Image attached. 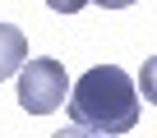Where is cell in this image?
Here are the masks:
<instances>
[{
  "label": "cell",
  "instance_id": "1",
  "mask_svg": "<svg viewBox=\"0 0 157 138\" xmlns=\"http://www.w3.org/2000/svg\"><path fill=\"white\" fill-rule=\"evenodd\" d=\"M139 124V88L120 64H97L69 88L74 133H129Z\"/></svg>",
  "mask_w": 157,
  "mask_h": 138
},
{
  "label": "cell",
  "instance_id": "2",
  "mask_svg": "<svg viewBox=\"0 0 157 138\" xmlns=\"http://www.w3.org/2000/svg\"><path fill=\"white\" fill-rule=\"evenodd\" d=\"M65 97H69V74L60 60L37 55L19 64V106L28 115H51L65 106Z\"/></svg>",
  "mask_w": 157,
  "mask_h": 138
},
{
  "label": "cell",
  "instance_id": "3",
  "mask_svg": "<svg viewBox=\"0 0 157 138\" xmlns=\"http://www.w3.org/2000/svg\"><path fill=\"white\" fill-rule=\"evenodd\" d=\"M28 60V37L14 23H0V83L10 74H19V64Z\"/></svg>",
  "mask_w": 157,
  "mask_h": 138
},
{
  "label": "cell",
  "instance_id": "4",
  "mask_svg": "<svg viewBox=\"0 0 157 138\" xmlns=\"http://www.w3.org/2000/svg\"><path fill=\"white\" fill-rule=\"evenodd\" d=\"M134 88H139V97H143V101H152V106H157V55H148V60H143L139 83H134Z\"/></svg>",
  "mask_w": 157,
  "mask_h": 138
},
{
  "label": "cell",
  "instance_id": "5",
  "mask_svg": "<svg viewBox=\"0 0 157 138\" xmlns=\"http://www.w3.org/2000/svg\"><path fill=\"white\" fill-rule=\"evenodd\" d=\"M46 5H51L56 14H78V9L88 5V0H46Z\"/></svg>",
  "mask_w": 157,
  "mask_h": 138
},
{
  "label": "cell",
  "instance_id": "6",
  "mask_svg": "<svg viewBox=\"0 0 157 138\" xmlns=\"http://www.w3.org/2000/svg\"><path fill=\"white\" fill-rule=\"evenodd\" d=\"M93 5H102V9H129L134 0H93Z\"/></svg>",
  "mask_w": 157,
  "mask_h": 138
}]
</instances>
